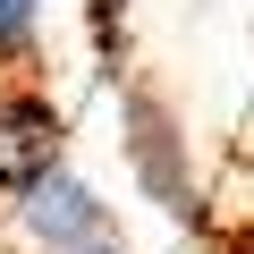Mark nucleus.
Listing matches in <instances>:
<instances>
[{
	"mask_svg": "<svg viewBox=\"0 0 254 254\" xmlns=\"http://www.w3.org/2000/svg\"><path fill=\"white\" fill-rule=\"evenodd\" d=\"M17 220H26L34 254H60V246H93V237H110V203H102L76 170H43L34 187H17Z\"/></svg>",
	"mask_w": 254,
	"mask_h": 254,
	"instance_id": "1",
	"label": "nucleus"
},
{
	"mask_svg": "<svg viewBox=\"0 0 254 254\" xmlns=\"http://www.w3.org/2000/svg\"><path fill=\"white\" fill-rule=\"evenodd\" d=\"M127 161H136V178H144V195L153 203H170V212H187L195 203V178H187V136L170 127V110H161V93H127Z\"/></svg>",
	"mask_w": 254,
	"mask_h": 254,
	"instance_id": "2",
	"label": "nucleus"
},
{
	"mask_svg": "<svg viewBox=\"0 0 254 254\" xmlns=\"http://www.w3.org/2000/svg\"><path fill=\"white\" fill-rule=\"evenodd\" d=\"M43 170H60V110L43 93H9L0 85V187H34Z\"/></svg>",
	"mask_w": 254,
	"mask_h": 254,
	"instance_id": "3",
	"label": "nucleus"
},
{
	"mask_svg": "<svg viewBox=\"0 0 254 254\" xmlns=\"http://www.w3.org/2000/svg\"><path fill=\"white\" fill-rule=\"evenodd\" d=\"M34 17H43V0H0V60L34 51Z\"/></svg>",
	"mask_w": 254,
	"mask_h": 254,
	"instance_id": "4",
	"label": "nucleus"
},
{
	"mask_svg": "<svg viewBox=\"0 0 254 254\" xmlns=\"http://www.w3.org/2000/svg\"><path fill=\"white\" fill-rule=\"evenodd\" d=\"M60 254H127L119 237H93V246H60Z\"/></svg>",
	"mask_w": 254,
	"mask_h": 254,
	"instance_id": "5",
	"label": "nucleus"
}]
</instances>
